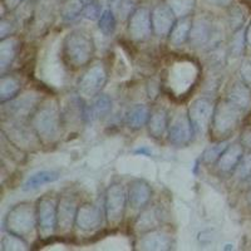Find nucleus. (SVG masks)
Segmentation results:
<instances>
[{
	"label": "nucleus",
	"mask_w": 251,
	"mask_h": 251,
	"mask_svg": "<svg viewBox=\"0 0 251 251\" xmlns=\"http://www.w3.org/2000/svg\"><path fill=\"white\" fill-rule=\"evenodd\" d=\"M29 122L40 142H54L60 136L62 126L64 125L62 108L55 100L48 98L42 100L30 116Z\"/></svg>",
	"instance_id": "nucleus-1"
},
{
	"label": "nucleus",
	"mask_w": 251,
	"mask_h": 251,
	"mask_svg": "<svg viewBox=\"0 0 251 251\" xmlns=\"http://www.w3.org/2000/svg\"><path fill=\"white\" fill-rule=\"evenodd\" d=\"M93 54L94 40L86 29H75L63 40V57L73 68L87 66Z\"/></svg>",
	"instance_id": "nucleus-2"
},
{
	"label": "nucleus",
	"mask_w": 251,
	"mask_h": 251,
	"mask_svg": "<svg viewBox=\"0 0 251 251\" xmlns=\"http://www.w3.org/2000/svg\"><path fill=\"white\" fill-rule=\"evenodd\" d=\"M38 227L35 205L30 202H19L13 206L4 219V228L6 232L17 236L26 237L34 234Z\"/></svg>",
	"instance_id": "nucleus-3"
},
{
	"label": "nucleus",
	"mask_w": 251,
	"mask_h": 251,
	"mask_svg": "<svg viewBox=\"0 0 251 251\" xmlns=\"http://www.w3.org/2000/svg\"><path fill=\"white\" fill-rule=\"evenodd\" d=\"M244 113L227 100H221L215 104L214 116H212L211 131L214 136L223 141L221 137H227L241 122Z\"/></svg>",
	"instance_id": "nucleus-4"
},
{
	"label": "nucleus",
	"mask_w": 251,
	"mask_h": 251,
	"mask_svg": "<svg viewBox=\"0 0 251 251\" xmlns=\"http://www.w3.org/2000/svg\"><path fill=\"white\" fill-rule=\"evenodd\" d=\"M128 203V191L120 182H113L108 186L104 196V214L107 223L111 226H117L123 220Z\"/></svg>",
	"instance_id": "nucleus-5"
},
{
	"label": "nucleus",
	"mask_w": 251,
	"mask_h": 251,
	"mask_svg": "<svg viewBox=\"0 0 251 251\" xmlns=\"http://www.w3.org/2000/svg\"><path fill=\"white\" fill-rule=\"evenodd\" d=\"M220 38V30L214 24V20L210 15L200 14L192 18V26L190 31L188 43L195 48H211Z\"/></svg>",
	"instance_id": "nucleus-6"
},
{
	"label": "nucleus",
	"mask_w": 251,
	"mask_h": 251,
	"mask_svg": "<svg viewBox=\"0 0 251 251\" xmlns=\"http://www.w3.org/2000/svg\"><path fill=\"white\" fill-rule=\"evenodd\" d=\"M38 230L43 236H50L58 228V199L44 195L35 203Z\"/></svg>",
	"instance_id": "nucleus-7"
},
{
	"label": "nucleus",
	"mask_w": 251,
	"mask_h": 251,
	"mask_svg": "<svg viewBox=\"0 0 251 251\" xmlns=\"http://www.w3.org/2000/svg\"><path fill=\"white\" fill-rule=\"evenodd\" d=\"M108 75L106 67L102 63H97L87 69L79 78L77 84L78 94L83 98H94L100 93L106 86Z\"/></svg>",
	"instance_id": "nucleus-8"
},
{
	"label": "nucleus",
	"mask_w": 251,
	"mask_h": 251,
	"mask_svg": "<svg viewBox=\"0 0 251 251\" xmlns=\"http://www.w3.org/2000/svg\"><path fill=\"white\" fill-rule=\"evenodd\" d=\"M40 102L42 100L38 94L25 93L23 96H17L14 100L1 103L4 117L8 121H29Z\"/></svg>",
	"instance_id": "nucleus-9"
},
{
	"label": "nucleus",
	"mask_w": 251,
	"mask_h": 251,
	"mask_svg": "<svg viewBox=\"0 0 251 251\" xmlns=\"http://www.w3.org/2000/svg\"><path fill=\"white\" fill-rule=\"evenodd\" d=\"M214 109L215 103L206 97L197 98L190 104L187 113L196 136H202L210 129Z\"/></svg>",
	"instance_id": "nucleus-10"
},
{
	"label": "nucleus",
	"mask_w": 251,
	"mask_h": 251,
	"mask_svg": "<svg viewBox=\"0 0 251 251\" xmlns=\"http://www.w3.org/2000/svg\"><path fill=\"white\" fill-rule=\"evenodd\" d=\"M167 134L170 142L177 147H185L191 142L195 131L187 112L177 111L172 117H170Z\"/></svg>",
	"instance_id": "nucleus-11"
},
{
	"label": "nucleus",
	"mask_w": 251,
	"mask_h": 251,
	"mask_svg": "<svg viewBox=\"0 0 251 251\" xmlns=\"http://www.w3.org/2000/svg\"><path fill=\"white\" fill-rule=\"evenodd\" d=\"M78 197L75 192H63L58 199V228L57 231H71L77 219L78 208H79Z\"/></svg>",
	"instance_id": "nucleus-12"
},
{
	"label": "nucleus",
	"mask_w": 251,
	"mask_h": 251,
	"mask_svg": "<svg viewBox=\"0 0 251 251\" xmlns=\"http://www.w3.org/2000/svg\"><path fill=\"white\" fill-rule=\"evenodd\" d=\"M151 31H153L151 10L145 6H140L128 19L129 37L136 42H143L150 37Z\"/></svg>",
	"instance_id": "nucleus-13"
},
{
	"label": "nucleus",
	"mask_w": 251,
	"mask_h": 251,
	"mask_svg": "<svg viewBox=\"0 0 251 251\" xmlns=\"http://www.w3.org/2000/svg\"><path fill=\"white\" fill-rule=\"evenodd\" d=\"M103 217H106V214H103L98 206L86 202L78 208L75 226L82 231H96L102 226Z\"/></svg>",
	"instance_id": "nucleus-14"
},
{
	"label": "nucleus",
	"mask_w": 251,
	"mask_h": 251,
	"mask_svg": "<svg viewBox=\"0 0 251 251\" xmlns=\"http://www.w3.org/2000/svg\"><path fill=\"white\" fill-rule=\"evenodd\" d=\"M152 30L157 37H167L176 24L177 17L165 3L158 4L151 10Z\"/></svg>",
	"instance_id": "nucleus-15"
},
{
	"label": "nucleus",
	"mask_w": 251,
	"mask_h": 251,
	"mask_svg": "<svg viewBox=\"0 0 251 251\" xmlns=\"http://www.w3.org/2000/svg\"><path fill=\"white\" fill-rule=\"evenodd\" d=\"M166 219V211L165 208L160 205H153L145 208H142V212L138 215L136 224H134V228L136 231L140 234H145V232L152 231V230H157L163 224Z\"/></svg>",
	"instance_id": "nucleus-16"
},
{
	"label": "nucleus",
	"mask_w": 251,
	"mask_h": 251,
	"mask_svg": "<svg viewBox=\"0 0 251 251\" xmlns=\"http://www.w3.org/2000/svg\"><path fill=\"white\" fill-rule=\"evenodd\" d=\"M152 196V188L147 181L136 178L129 183L128 205L136 210H142L149 205Z\"/></svg>",
	"instance_id": "nucleus-17"
},
{
	"label": "nucleus",
	"mask_w": 251,
	"mask_h": 251,
	"mask_svg": "<svg viewBox=\"0 0 251 251\" xmlns=\"http://www.w3.org/2000/svg\"><path fill=\"white\" fill-rule=\"evenodd\" d=\"M226 100L237 107L244 114L248 113L251 108V88L246 86L243 80L234 82L226 92Z\"/></svg>",
	"instance_id": "nucleus-18"
},
{
	"label": "nucleus",
	"mask_w": 251,
	"mask_h": 251,
	"mask_svg": "<svg viewBox=\"0 0 251 251\" xmlns=\"http://www.w3.org/2000/svg\"><path fill=\"white\" fill-rule=\"evenodd\" d=\"M112 111V100L107 94L100 93L94 97L92 104L84 103V123H91L96 120H103L109 116Z\"/></svg>",
	"instance_id": "nucleus-19"
},
{
	"label": "nucleus",
	"mask_w": 251,
	"mask_h": 251,
	"mask_svg": "<svg viewBox=\"0 0 251 251\" xmlns=\"http://www.w3.org/2000/svg\"><path fill=\"white\" fill-rule=\"evenodd\" d=\"M244 157V146L241 142L230 143L227 149L224 151L219 161L216 162L217 169L223 174H231L235 172L237 165L240 163L241 158Z\"/></svg>",
	"instance_id": "nucleus-20"
},
{
	"label": "nucleus",
	"mask_w": 251,
	"mask_h": 251,
	"mask_svg": "<svg viewBox=\"0 0 251 251\" xmlns=\"http://www.w3.org/2000/svg\"><path fill=\"white\" fill-rule=\"evenodd\" d=\"M138 246L141 250H171L172 241L169 235L157 228L142 234L138 241Z\"/></svg>",
	"instance_id": "nucleus-21"
},
{
	"label": "nucleus",
	"mask_w": 251,
	"mask_h": 251,
	"mask_svg": "<svg viewBox=\"0 0 251 251\" xmlns=\"http://www.w3.org/2000/svg\"><path fill=\"white\" fill-rule=\"evenodd\" d=\"M169 112L166 111L163 107L154 108L153 111H151V116H150L149 123H147L150 134L156 140L161 138L169 129Z\"/></svg>",
	"instance_id": "nucleus-22"
},
{
	"label": "nucleus",
	"mask_w": 251,
	"mask_h": 251,
	"mask_svg": "<svg viewBox=\"0 0 251 251\" xmlns=\"http://www.w3.org/2000/svg\"><path fill=\"white\" fill-rule=\"evenodd\" d=\"M19 49V42L17 38L9 37L0 40V71L4 75L6 69L12 66Z\"/></svg>",
	"instance_id": "nucleus-23"
},
{
	"label": "nucleus",
	"mask_w": 251,
	"mask_h": 251,
	"mask_svg": "<svg viewBox=\"0 0 251 251\" xmlns=\"http://www.w3.org/2000/svg\"><path fill=\"white\" fill-rule=\"evenodd\" d=\"M151 109L146 104H134L126 113V126L131 129H140L147 126Z\"/></svg>",
	"instance_id": "nucleus-24"
},
{
	"label": "nucleus",
	"mask_w": 251,
	"mask_h": 251,
	"mask_svg": "<svg viewBox=\"0 0 251 251\" xmlns=\"http://www.w3.org/2000/svg\"><path fill=\"white\" fill-rule=\"evenodd\" d=\"M60 174L55 170H43L29 176L23 185L24 191H34L44 185H49L59 180Z\"/></svg>",
	"instance_id": "nucleus-25"
},
{
	"label": "nucleus",
	"mask_w": 251,
	"mask_h": 251,
	"mask_svg": "<svg viewBox=\"0 0 251 251\" xmlns=\"http://www.w3.org/2000/svg\"><path fill=\"white\" fill-rule=\"evenodd\" d=\"M192 26V17H185L177 19L176 24L172 28L171 33H170V42L174 46L180 47L188 42L190 38V31H191Z\"/></svg>",
	"instance_id": "nucleus-26"
},
{
	"label": "nucleus",
	"mask_w": 251,
	"mask_h": 251,
	"mask_svg": "<svg viewBox=\"0 0 251 251\" xmlns=\"http://www.w3.org/2000/svg\"><path fill=\"white\" fill-rule=\"evenodd\" d=\"M20 82L13 75H1L0 79V102L5 103L19 96Z\"/></svg>",
	"instance_id": "nucleus-27"
},
{
	"label": "nucleus",
	"mask_w": 251,
	"mask_h": 251,
	"mask_svg": "<svg viewBox=\"0 0 251 251\" xmlns=\"http://www.w3.org/2000/svg\"><path fill=\"white\" fill-rule=\"evenodd\" d=\"M163 3L175 13L177 19L191 17L196 8V0H163Z\"/></svg>",
	"instance_id": "nucleus-28"
},
{
	"label": "nucleus",
	"mask_w": 251,
	"mask_h": 251,
	"mask_svg": "<svg viewBox=\"0 0 251 251\" xmlns=\"http://www.w3.org/2000/svg\"><path fill=\"white\" fill-rule=\"evenodd\" d=\"M87 0H69L62 10V19L67 23H72L83 15V9Z\"/></svg>",
	"instance_id": "nucleus-29"
},
{
	"label": "nucleus",
	"mask_w": 251,
	"mask_h": 251,
	"mask_svg": "<svg viewBox=\"0 0 251 251\" xmlns=\"http://www.w3.org/2000/svg\"><path fill=\"white\" fill-rule=\"evenodd\" d=\"M230 145V142L226 140L219 141L217 143L212 146H208L207 149L203 151V153L201 154V161H202L205 165H212V163H216L219 161V158L221 157V154L224 153L227 146Z\"/></svg>",
	"instance_id": "nucleus-30"
},
{
	"label": "nucleus",
	"mask_w": 251,
	"mask_h": 251,
	"mask_svg": "<svg viewBox=\"0 0 251 251\" xmlns=\"http://www.w3.org/2000/svg\"><path fill=\"white\" fill-rule=\"evenodd\" d=\"M98 28L107 37L113 34L116 28H117V19H116L113 9L108 8L106 10H103L100 20H98Z\"/></svg>",
	"instance_id": "nucleus-31"
},
{
	"label": "nucleus",
	"mask_w": 251,
	"mask_h": 251,
	"mask_svg": "<svg viewBox=\"0 0 251 251\" xmlns=\"http://www.w3.org/2000/svg\"><path fill=\"white\" fill-rule=\"evenodd\" d=\"M246 42V33L243 28L239 30L234 31L231 40H230V46H228V50L232 57H241L245 51V44Z\"/></svg>",
	"instance_id": "nucleus-32"
},
{
	"label": "nucleus",
	"mask_w": 251,
	"mask_h": 251,
	"mask_svg": "<svg viewBox=\"0 0 251 251\" xmlns=\"http://www.w3.org/2000/svg\"><path fill=\"white\" fill-rule=\"evenodd\" d=\"M1 250L8 251V250H28V244H26L25 239L23 237L17 236L14 234L6 232L3 237H1Z\"/></svg>",
	"instance_id": "nucleus-33"
},
{
	"label": "nucleus",
	"mask_w": 251,
	"mask_h": 251,
	"mask_svg": "<svg viewBox=\"0 0 251 251\" xmlns=\"http://www.w3.org/2000/svg\"><path fill=\"white\" fill-rule=\"evenodd\" d=\"M227 22L228 26L231 28L232 33L243 28L244 22H245V14H244L243 9L240 8V6H230V8H228Z\"/></svg>",
	"instance_id": "nucleus-34"
},
{
	"label": "nucleus",
	"mask_w": 251,
	"mask_h": 251,
	"mask_svg": "<svg viewBox=\"0 0 251 251\" xmlns=\"http://www.w3.org/2000/svg\"><path fill=\"white\" fill-rule=\"evenodd\" d=\"M102 13V4L98 0H87L83 9V17L88 20H100Z\"/></svg>",
	"instance_id": "nucleus-35"
},
{
	"label": "nucleus",
	"mask_w": 251,
	"mask_h": 251,
	"mask_svg": "<svg viewBox=\"0 0 251 251\" xmlns=\"http://www.w3.org/2000/svg\"><path fill=\"white\" fill-rule=\"evenodd\" d=\"M138 1L140 0H120V3L117 5V13L121 19H129V17L140 8Z\"/></svg>",
	"instance_id": "nucleus-36"
},
{
	"label": "nucleus",
	"mask_w": 251,
	"mask_h": 251,
	"mask_svg": "<svg viewBox=\"0 0 251 251\" xmlns=\"http://www.w3.org/2000/svg\"><path fill=\"white\" fill-rule=\"evenodd\" d=\"M235 175L239 180L245 181L251 175V152L244 156L235 170Z\"/></svg>",
	"instance_id": "nucleus-37"
},
{
	"label": "nucleus",
	"mask_w": 251,
	"mask_h": 251,
	"mask_svg": "<svg viewBox=\"0 0 251 251\" xmlns=\"http://www.w3.org/2000/svg\"><path fill=\"white\" fill-rule=\"evenodd\" d=\"M15 31V23L13 20L6 19L3 15L1 22H0V39L12 37V34Z\"/></svg>",
	"instance_id": "nucleus-38"
},
{
	"label": "nucleus",
	"mask_w": 251,
	"mask_h": 251,
	"mask_svg": "<svg viewBox=\"0 0 251 251\" xmlns=\"http://www.w3.org/2000/svg\"><path fill=\"white\" fill-rule=\"evenodd\" d=\"M239 73L241 80L251 88V57L244 59V62L241 63V67H240Z\"/></svg>",
	"instance_id": "nucleus-39"
},
{
	"label": "nucleus",
	"mask_w": 251,
	"mask_h": 251,
	"mask_svg": "<svg viewBox=\"0 0 251 251\" xmlns=\"http://www.w3.org/2000/svg\"><path fill=\"white\" fill-rule=\"evenodd\" d=\"M240 142L244 146V149L251 152V126H248L243 129L241 136H240Z\"/></svg>",
	"instance_id": "nucleus-40"
},
{
	"label": "nucleus",
	"mask_w": 251,
	"mask_h": 251,
	"mask_svg": "<svg viewBox=\"0 0 251 251\" xmlns=\"http://www.w3.org/2000/svg\"><path fill=\"white\" fill-rule=\"evenodd\" d=\"M208 4H212L215 6H221V8H230L234 0H206Z\"/></svg>",
	"instance_id": "nucleus-41"
},
{
	"label": "nucleus",
	"mask_w": 251,
	"mask_h": 251,
	"mask_svg": "<svg viewBox=\"0 0 251 251\" xmlns=\"http://www.w3.org/2000/svg\"><path fill=\"white\" fill-rule=\"evenodd\" d=\"M24 0H4V3H5V5L8 6L9 9H14L17 8L18 5H19L20 3H23Z\"/></svg>",
	"instance_id": "nucleus-42"
},
{
	"label": "nucleus",
	"mask_w": 251,
	"mask_h": 251,
	"mask_svg": "<svg viewBox=\"0 0 251 251\" xmlns=\"http://www.w3.org/2000/svg\"><path fill=\"white\" fill-rule=\"evenodd\" d=\"M245 33H246V42H248L249 46H251V23H250V25L246 28Z\"/></svg>",
	"instance_id": "nucleus-43"
},
{
	"label": "nucleus",
	"mask_w": 251,
	"mask_h": 251,
	"mask_svg": "<svg viewBox=\"0 0 251 251\" xmlns=\"http://www.w3.org/2000/svg\"><path fill=\"white\" fill-rule=\"evenodd\" d=\"M246 201H248L249 206L251 207V187H250V190L248 191V194H246Z\"/></svg>",
	"instance_id": "nucleus-44"
},
{
	"label": "nucleus",
	"mask_w": 251,
	"mask_h": 251,
	"mask_svg": "<svg viewBox=\"0 0 251 251\" xmlns=\"http://www.w3.org/2000/svg\"><path fill=\"white\" fill-rule=\"evenodd\" d=\"M245 182H246V185L249 186V187H251V175H250V176L248 177V178H246Z\"/></svg>",
	"instance_id": "nucleus-45"
},
{
	"label": "nucleus",
	"mask_w": 251,
	"mask_h": 251,
	"mask_svg": "<svg viewBox=\"0 0 251 251\" xmlns=\"http://www.w3.org/2000/svg\"><path fill=\"white\" fill-rule=\"evenodd\" d=\"M226 246V250H228V249H232V245H230V244H227V245H225Z\"/></svg>",
	"instance_id": "nucleus-46"
}]
</instances>
